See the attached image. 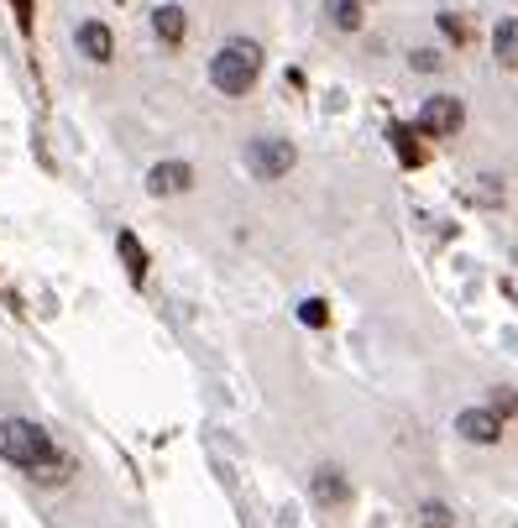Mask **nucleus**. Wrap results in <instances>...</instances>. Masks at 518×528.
I'll return each mask as SVG.
<instances>
[{
	"label": "nucleus",
	"mask_w": 518,
	"mask_h": 528,
	"mask_svg": "<svg viewBox=\"0 0 518 528\" xmlns=\"http://www.w3.org/2000/svg\"><path fill=\"white\" fill-rule=\"evenodd\" d=\"M0 461L11 471H22L31 487H68L74 471H79V461L63 450L58 439L48 435L37 419H22V413L0 419Z\"/></svg>",
	"instance_id": "obj_1"
},
{
	"label": "nucleus",
	"mask_w": 518,
	"mask_h": 528,
	"mask_svg": "<svg viewBox=\"0 0 518 528\" xmlns=\"http://www.w3.org/2000/svg\"><path fill=\"white\" fill-rule=\"evenodd\" d=\"M257 79H262V42H251V37H231V42H220L210 58V84L225 100H246V94L257 90Z\"/></svg>",
	"instance_id": "obj_2"
},
{
	"label": "nucleus",
	"mask_w": 518,
	"mask_h": 528,
	"mask_svg": "<svg viewBox=\"0 0 518 528\" xmlns=\"http://www.w3.org/2000/svg\"><path fill=\"white\" fill-rule=\"evenodd\" d=\"M294 162H299V147H294V142H283V136H251V142H246V173H251V178H262V184L288 178V173H294Z\"/></svg>",
	"instance_id": "obj_3"
},
{
	"label": "nucleus",
	"mask_w": 518,
	"mask_h": 528,
	"mask_svg": "<svg viewBox=\"0 0 518 528\" xmlns=\"http://www.w3.org/2000/svg\"><path fill=\"white\" fill-rule=\"evenodd\" d=\"M414 126H419L425 142H451L461 126H466V110H461L456 94H429L425 105H419V116H414Z\"/></svg>",
	"instance_id": "obj_4"
},
{
	"label": "nucleus",
	"mask_w": 518,
	"mask_h": 528,
	"mask_svg": "<svg viewBox=\"0 0 518 528\" xmlns=\"http://www.w3.org/2000/svg\"><path fill=\"white\" fill-rule=\"evenodd\" d=\"M309 498H314V507H325V513H340V507H351V476L340 466H314L309 471Z\"/></svg>",
	"instance_id": "obj_5"
},
{
	"label": "nucleus",
	"mask_w": 518,
	"mask_h": 528,
	"mask_svg": "<svg viewBox=\"0 0 518 528\" xmlns=\"http://www.w3.org/2000/svg\"><path fill=\"white\" fill-rule=\"evenodd\" d=\"M189 188H194V168H189L183 157H162V162L147 168V194H153V199H179Z\"/></svg>",
	"instance_id": "obj_6"
},
{
	"label": "nucleus",
	"mask_w": 518,
	"mask_h": 528,
	"mask_svg": "<svg viewBox=\"0 0 518 528\" xmlns=\"http://www.w3.org/2000/svg\"><path fill=\"white\" fill-rule=\"evenodd\" d=\"M456 435L466 439V445H497V439H503V419H497L492 408H461Z\"/></svg>",
	"instance_id": "obj_7"
},
{
	"label": "nucleus",
	"mask_w": 518,
	"mask_h": 528,
	"mask_svg": "<svg viewBox=\"0 0 518 528\" xmlns=\"http://www.w3.org/2000/svg\"><path fill=\"white\" fill-rule=\"evenodd\" d=\"M74 48H79V58L90 63H105L116 58V31L105 27V22H79V31H74Z\"/></svg>",
	"instance_id": "obj_8"
},
{
	"label": "nucleus",
	"mask_w": 518,
	"mask_h": 528,
	"mask_svg": "<svg viewBox=\"0 0 518 528\" xmlns=\"http://www.w3.org/2000/svg\"><path fill=\"white\" fill-rule=\"evenodd\" d=\"M116 256H121L126 278L142 288L147 273H153V256H147V247H142V236H136V230H121V236H116Z\"/></svg>",
	"instance_id": "obj_9"
},
{
	"label": "nucleus",
	"mask_w": 518,
	"mask_h": 528,
	"mask_svg": "<svg viewBox=\"0 0 518 528\" xmlns=\"http://www.w3.org/2000/svg\"><path fill=\"white\" fill-rule=\"evenodd\" d=\"M320 16H325V27H330V31L351 37V31H362L366 5H362V0H325V5H320Z\"/></svg>",
	"instance_id": "obj_10"
},
{
	"label": "nucleus",
	"mask_w": 518,
	"mask_h": 528,
	"mask_svg": "<svg viewBox=\"0 0 518 528\" xmlns=\"http://www.w3.org/2000/svg\"><path fill=\"white\" fill-rule=\"evenodd\" d=\"M388 142H393V152H398V162H403V168H419V162H425V147H419V142H425V136H419V126H408V121H393L388 126Z\"/></svg>",
	"instance_id": "obj_11"
},
{
	"label": "nucleus",
	"mask_w": 518,
	"mask_h": 528,
	"mask_svg": "<svg viewBox=\"0 0 518 528\" xmlns=\"http://www.w3.org/2000/svg\"><path fill=\"white\" fill-rule=\"evenodd\" d=\"M153 31L162 48H183V37H189V16H183V5H157L153 11Z\"/></svg>",
	"instance_id": "obj_12"
},
{
	"label": "nucleus",
	"mask_w": 518,
	"mask_h": 528,
	"mask_svg": "<svg viewBox=\"0 0 518 528\" xmlns=\"http://www.w3.org/2000/svg\"><path fill=\"white\" fill-rule=\"evenodd\" d=\"M492 58H497V68H508V74L518 68V22L514 16L497 22V31H492Z\"/></svg>",
	"instance_id": "obj_13"
},
{
	"label": "nucleus",
	"mask_w": 518,
	"mask_h": 528,
	"mask_svg": "<svg viewBox=\"0 0 518 528\" xmlns=\"http://www.w3.org/2000/svg\"><path fill=\"white\" fill-rule=\"evenodd\" d=\"M299 325L325 330V325H330V304H325V299H304V304H299Z\"/></svg>",
	"instance_id": "obj_14"
},
{
	"label": "nucleus",
	"mask_w": 518,
	"mask_h": 528,
	"mask_svg": "<svg viewBox=\"0 0 518 528\" xmlns=\"http://www.w3.org/2000/svg\"><path fill=\"white\" fill-rule=\"evenodd\" d=\"M419 528H456L445 502H419Z\"/></svg>",
	"instance_id": "obj_15"
},
{
	"label": "nucleus",
	"mask_w": 518,
	"mask_h": 528,
	"mask_svg": "<svg viewBox=\"0 0 518 528\" xmlns=\"http://www.w3.org/2000/svg\"><path fill=\"white\" fill-rule=\"evenodd\" d=\"M487 408H492V413H497V419H503V424H508V419H514V413H518V393H514V387H492Z\"/></svg>",
	"instance_id": "obj_16"
},
{
	"label": "nucleus",
	"mask_w": 518,
	"mask_h": 528,
	"mask_svg": "<svg viewBox=\"0 0 518 528\" xmlns=\"http://www.w3.org/2000/svg\"><path fill=\"white\" fill-rule=\"evenodd\" d=\"M11 16H16V27L31 37V22H37V0H11Z\"/></svg>",
	"instance_id": "obj_17"
},
{
	"label": "nucleus",
	"mask_w": 518,
	"mask_h": 528,
	"mask_svg": "<svg viewBox=\"0 0 518 528\" xmlns=\"http://www.w3.org/2000/svg\"><path fill=\"white\" fill-rule=\"evenodd\" d=\"M408 68H414V74H429V68H440V53H435V48H414V53H408Z\"/></svg>",
	"instance_id": "obj_18"
},
{
	"label": "nucleus",
	"mask_w": 518,
	"mask_h": 528,
	"mask_svg": "<svg viewBox=\"0 0 518 528\" xmlns=\"http://www.w3.org/2000/svg\"><path fill=\"white\" fill-rule=\"evenodd\" d=\"M440 27H445V37H451V42H466V22H461L456 11H445V16H440Z\"/></svg>",
	"instance_id": "obj_19"
}]
</instances>
